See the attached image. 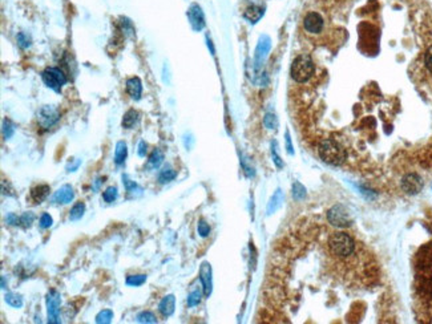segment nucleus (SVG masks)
<instances>
[{
	"label": "nucleus",
	"instance_id": "nucleus-34",
	"mask_svg": "<svg viewBox=\"0 0 432 324\" xmlns=\"http://www.w3.org/2000/svg\"><path fill=\"white\" fill-rule=\"evenodd\" d=\"M33 219H35V216L32 213H24L23 216H20V225H23L24 227H29L32 225Z\"/></svg>",
	"mask_w": 432,
	"mask_h": 324
},
{
	"label": "nucleus",
	"instance_id": "nucleus-39",
	"mask_svg": "<svg viewBox=\"0 0 432 324\" xmlns=\"http://www.w3.org/2000/svg\"><path fill=\"white\" fill-rule=\"evenodd\" d=\"M121 25H123V31L127 35H130L133 33V27H132V23H130V20H128L127 18H121Z\"/></svg>",
	"mask_w": 432,
	"mask_h": 324
},
{
	"label": "nucleus",
	"instance_id": "nucleus-5",
	"mask_svg": "<svg viewBox=\"0 0 432 324\" xmlns=\"http://www.w3.org/2000/svg\"><path fill=\"white\" fill-rule=\"evenodd\" d=\"M328 223L338 229H346L352 225L351 212L342 205L331 207L327 212Z\"/></svg>",
	"mask_w": 432,
	"mask_h": 324
},
{
	"label": "nucleus",
	"instance_id": "nucleus-44",
	"mask_svg": "<svg viewBox=\"0 0 432 324\" xmlns=\"http://www.w3.org/2000/svg\"><path fill=\"white\" fill-rule=\"evenodd\" d=\"M80 164H81V161L80 160H77L76 162H75V164H69L68 165V166H66V170H68V172H75V170L77 169V168H79V166H80Z\"/></svg>",
	"mask_w": 432,
	"mask_h": 324
},
{
	"label": "nucleus",
	"instance_id": "nucleus-2",
	"mask_svg": "<svg viewBox=\"0 0 432 324\" xmlns=\"http://www.w3.org/2000/svg\"><path fill=\"white\" fill-rule=\"evenodd\" d=\"M315 72V65H314L313 59L309 55H299L295 57V60L291 64V77L297 83H306L314 76Z\"/></svg>",
	"mask_w": 432,
	"mask_h": 324
},
{
	"label": "nucleus",
	"instance_id": "nucleus-11",
	"mask_svg": "<svg viewBox=\"0 0 432 324\" xmlns=\"http://www.w3.org/2000/svg\"><path fill=\"white\" fill-rule=\"evenodd\" d=\"M188 16H189L190 24L195 31H201L205 27V16L204 12L201 10L198 4L190 5L189 11H188Z\"/></svg>",
	"mask_w": 432,
	"mask_h": 324
},
{
	"label": "nucleus",
	"instance_id": "nucleus-30",
	"mask_svg": "<svg viewBox=\"0 0 432 324\" xmlns=\"http://www.w3.org/2000/svg\"><path fill=\"white\" fill-rule=\"evenodd\" d=\"M263 124H265V127L269 129V130H273V129H276L277 125H278V121H277V117L276 114H273V113H267L263 118Z\"/></svg>",
	"mask_w": 432,
	"mask_h": 324
},
{
	"label": "nucleus",
	"instance_id": "nucleus-42",
	"mask_svg": "<svg viewBox=\"0 0 432 324\" xmlns=\"http://www.w3.org/2000/svg\"><path fill=\"white\" fill-rule=\"evenodd\" d=\"M147 151H148L147 142L140 141V144H138V155H140V157H145Z\"/></svg>",
	"mask_w": 432,
	"mask_h": 324
},
{
	"label": "nucleus",
	"instance_id": "nucleus-46",
	"mask_svg": "<svg viewBox=\"0 0 432 324\" xmlns=\"http://www.w3.org/2000/svg\"><path fill=\"white\" fill-rule=\"evenodd\" d=\"M1 288H5V278H1Z\"/></svg>",
	"mask_w": 432,
	"mask_h": 324
},
{
	"label": "nucleus",
	"instance_id": "nucleus-23",
	"mask_svg": "<svg viewBox=\"0 0 432 324\" xmlns=\"http://www.w3.org/2000/svg\"><path fill=\"white\" fill-rule=\"evenodd\" d=\"M4 299L5 303L8 305H11V307H14V308H20V307L23 305V298H22V295H19V294L8 292V294H5Z\"/></svg>",
	"mask_w": 432,
	"mask_h": 324
},
{
	"label": "nucleus",
	"instance_id": "nucleus-29",
	"mask_svg": "<svg viewBox=\"0 0 432 324\" xmlns=\"http://www.w3.org/2000/svg\"><path fill=\"white\" fill-rule=\"evenodd\" d=\"M15 133V127L14 124L10 121V120H4L3 121V137L5 140H8L11 137L14 136Z\"/></svg>",
	"mask_w": 432,
	"mask_h": 324
},
{
	"label": "nucleus",
	"instance_id": "nucleus-38",
	"mask_svg": "<svg viewBox=\"0 0 432 324\" xmlns=\"http://www.w3.org/2000/svg\"><path fill=\"white\" fill-rule=\"evenodd\" d=\"M198 234L201 235V237H204V238L210 234V226L205 221L198 222Z\"/></svg>",
	"mask_w": 432,
	"mask_h": 324
},
{
	"label": "nucleus",
	"instance_id": "nucleus-22",
	"mask_svg": "<svg viewBox=\"0 0 432 324\" xmlns=\"http://www.w3.org/2000/svg\"><path fill=\"white\" fill-rule=\"evenodd\" d=\"M176 177H177L176 170H173L172 168H169V166H166V168H164V169L160 172V174H158V182L168 183L171 182V181H173Z\"/></svg>",
	"mask_w": 432,
	"mask_h": 324
},
{
	"label": "nucleus",
	"instance_id": "nucleus-19",
	"mask_svg": "<svg viewBox=\"0 0 432 324\" xmlns=\"http://www.w3.org/2000/svg\"><path fill=\"white\" fill-rule=\"evenodd\" d=\"M123 183L124 186H125V190L128 192V194H132V195H140L141 193H143V189L141 186H138L137 183L134 182L130 179L128 174H123Z\"/></svg>",
	"mask_w": 432,
	"mask_h": 324
},
{
	"label": "nucleus",
	"instance_id": "nucleus-35",
	"mask_svg": "<svg viewBox=\"0 0 432 324\" xmlns=\"http://www.w3.org/2000/svg\"><path fill=\"white\" fill-rule=\"evenodd\" d=\"M53 223V219L52 216L47 214V213H44L43 216H40V227L42 229H48V227H51Z\"/></svg>",
	"mask_w": 432,
	"mask_h": 324
},
{
	"label": "nucleus",
	"instance_id": "nucleus-40",
	"mask_svg": "<svg viewBox=\"0 0 432 324\" xmlns=\"http://www.w3.org/2000/svg\"><path fill=\"white\" fill-rule=\"evenodd\" d=\"M294 197L297 199L304 197V189L301 183H295L294 185Z\"/></svg>",
	"mask_w": 432,
	"mask_h": 324
},
{
	"label": "nucleus",
	"instance_id": "nucleus-31",
	"mask_svg": "<svg viewBox=\"0 0 432 324\" xmlns=\"http://www.w3.org/2000/svg\"><path fill=\"white\" fill-rule=\"evenodd\" d=\"M281 201H282V195H281V192L278 190V192L276 193V195L271 198V202L269 203V207H267V212H269V214H271L273 212H276L277 209L280 207Z\"/></svg>",
	"mask_w": 432,
	"mask_h": 324
},
{
	"label": "nucleus",
	"instance_id": "nucleus-10",
	"mask_svg": "<svg viewBox=\"0 0 432 324\" xmlns=\"http://www.w3.org/2000/svg\"><path fill=\"white\" fill-rule=\"evenodd\" d=\"M423 181L422 178L419 177L418 174H407L406 177L402 181V188L407 194H418L419 192H422L423 189Z\"/></svg>",
	"mask_w": 432,
	"mask_h": 324
},
{
	"label": "nucleus",
	"instance_id": "nucleus-14",
	"mask_svg": "<svg viewBox=\"0 0 432 324\" xmlns=\"http://www.w3.org/2000/svg\"><path fill=\"white\" fill-rule=\"evenodd\" d=\"M127 92L133 100L141 99L143 93V83L138 77H130L127 80Z\"/></svg>",
	"mask_w": 432,
	"mask_h": 324
},
{
	"label": "nucleus",
	"instance_id": "nucleus-27",
	"mask_svg": "<svg viewBox=\"0 0 432 324\" xmlns=\"http://www.w3.org/2000/svg\"><path fill=\"white\" fill-rule=\"evenodd\" d=\"M137 322L138 323H157L156 315L151 312V311H143L137 315Z\"/></svg>",
	"mask_w": 432,
	"mask_h": 324
},
{
	"label": "nucleus",
	"instance_id": "nucleus-12",
	"mask_svg": "<svg viewBox=\"0 0 432 324\" xmlns=\"http://www.w3.org/2000/svg\"><path fill=\"white\" fill-rule=\"evenodd\" d=\"M199 279L202 282L205 296H209L212 294L213 284H212V268H210V264L208 262H204L201 268H199Z\"/></svg>",
	"mask_w": 432,
	"mask_h": 324
},
{
	"label": "nucleus",
	"instance_id": "nucleus-21",
	"mask_svg": "<svg viewBox=\"0 0 432 324\" xmlns=\"http://www.w3.org/2000/svg\"><path fill=\"white\" fill-rule=\"evenodd\" d=\"M138 121V112L134 110V109H130L128 112L124 114L123 117V127L127 128V129H132Z\"/></svg>",
	"mask_w": 432,
	"mask_h": 324
},
{
	"label": "nucleus",
	"instance_id": "nucleus-20",
	"mask_svg": "<svg viewBox=\"0 0 432 324\" xmlns=\"http://www.w3.org/2000/svg\"><path fill=\"white\" fill-rule=\"evenodd\" d=\"M162 161H164V153H162L160 149H154V151L151 153V155H149L148 168H149V169H157V168L162 164Z\"/></svg>",
	"mask_w": 432,
	"mask_h": 324
},
{
	"label": "nucleus",
	"instance_id": "nucleus-17",
	"mask_svg": "<svg viewBox=\"0 0 432 324\" xmlns=\"http://www.w3.org/2000/svg\"><path fill=\"white\" fill-rule=\"evenodd\" d=\"M49 192H51L49 185L42 183V185H38L31 190V197L36 203H42L47 199V197L49 195Z\"/></svg>",
	"mask_w": 432,
	"mask_h": 324
},
{
	"label": "nucleus",
	"instance_id": "nucleus-36",
	"mask_svg": "<svg viewBox=\"0 0 432 324\" xmlns=\"http://www.w3.org/2000/svg\"><path fill=\"white\" fill-rule=\"evenodd\" d=\"M271 154H273V161H274V164H276L278 168H282V166H283V162H282L281 157L278 155V153H277V142H273V144H271Z\"/></svg>",
	"mask_w": 432,
	"mask_h": 324
},
{
	"label": "nucleus",
	"instance_id": "nucleus-7",
	"mask_svg": "<svg viewBox=\"0 0 432 324\" xmlns=\"http://www.w3.org/2000/svg\"><path fill=\"white\" fill-rule=\"evenodd\" d=\"M60 120V110L55 105H44L38 112V122L43 129L52 128Z\"/></svg>",
	"mask_w": 432,
	"mask_h": 324
},
{
	"label": "nucleus",
	"instance_id": "nucleus-16",
	"mask_svg": "<svg viewBox=\"0 0 432 324\" xmlns=\"http://www.w3.org/2000/svg\"><path fill=\"white\" fill-rule=\"evenodd\" d=\"M174 305H176V298L174 295H166L158 304V311L161 312L162 316L169 318L174 312Z\"/></svg>",
	"mask_w": 432,
	"mask_h": 324
},
{
	"label": "nucleus",
	"instance_id": "nucleus-33",
	"mask_svg": "<svg viewBox=\"0 0 432 324\" xmlns=\"http://www.w3.org/2000/svg\"><path fill=\"white\" fill-rule=\"evenodd\" d=\"M199 302H201V292L199 291H193L189 296H188V305H189V307L198 305Z\"/></svg>",
	"mask_w": 432,
	"mask_h": 324
},
{
	"label": "nucleus",
	"instance_id": "nucleus-32",
	"mask_svg": "<svg viewBox=\"0 0 432 324\" xmlns=\"http://www.w3.org/2000/svg\"><path fill=\"white\" fill-rule=\"evenodd\" d=\"M18 43H19V45L22 48H28L31 45V36L28 33L20 32L18 35Z\"/></svg>",
	"mask_w": 432,
	"mask_h": 324
},
{
	"label": "nucleus",
	"instance_id": "nucleus-13",
	"mask_svg": "<svg viewBox=\"0 0 432 324\" xmlns=\"http://www.w3.org/2000/svg\"><path fill=\"white\" fill-rule=\"evenodd\" d=\"M75 198V192H73V188L71 185H64L62 188L59 189L57 192H55L53 194V202L62 203V205H65V203H69Z\"/></svg>",
	"mask_w": 432,
	"mask_h": 324
},
{
	"label": "nucleus",
	"instance_id": "nucleus-3",
	"mask_svg": "<svg viewBox=\"0 0 432 324\" xmlns=\"http://www.w3.org/2000/svg\"><path fill=\"white\" fill-rule=\"evenodd\" d=\"M319 155L326 164L332 166H339L346 160V151L332 140H323L319 144Z\"/></svg>",
	"mask_w": 432,
	"mask_h": 324
},
{
	"label": "nucleus",
	"instance_id": "nucleus-45",
	"mask_svg": "<svg viewBox=\"0 0 432 324\" xmlns=\"http://www.w3.org/2000/svg\"><path fill=\"white\" fill-rule=\"evenodd\" d=\"M208 47L210 48V52H212V53H214L213 44H212V42H210V39H209V38H208Z\"/></svg>",
	"mask_w": 432,
	"mask_h": 324
},
{
	"label": "nucleus",
	"instance_id": "nucleus-25",
	"mask_svg": "<svg viewBox=\"0 0 432 324\" xmlns=\"http://www.w3.org/2000/svg\"><path fill=\"white\" fill-rule=\"evenodd\" d=\"M113 319V311L112 310H103L100 311L97 316H96V323L99 324H108Z\"/></svg>",
	"mask_w": 432,
	"mask_h": 324
},
{
	"label": "nucleus",
	"instance_id": "nucleus-41",
	"mask_svg": "<svg viewBox=\"0 0 432 324\" xmlns=\"http://www.w3.org/2000/svg\"><path fill=\"white\" fill-rule=\"evenodd\" d=\"M5 221H7V223H10V225L18 226V225H20V216H15V214H12V213H11V214H8V216H7Z\"/></svg>",
	"mask_w": 432,
	"mask_h": 324
},
{
	"label": "nucleus",
	"instance_id": "nucleus-4",
	"mask_svg": "<svg viewBox=\"0 0 432 324\" xmlns=\"http://www.w3.org/2000/svg\"><path fill=\"white\" fill-rule=\"evenodd\" d=\"M303 29L311 38L322 36L326 29V22L323 16L317 11H310L304 15L303 18Z\"/></svg>",
	"mask_w": 432,
	"mask_h": 324
},
{
	"label": "nucleus",
	"instance_id": "nucleus-1",
	"mask_svg": "<svg viewBox=\"0 0 432 324\" xmlns=\"http://www.w3.org/2000/svg\"><path fill=\"white\" fill-rule=\"evenodd\" d=\"M326 255L341 275H354V263L361 260L359 244L346 231H335L327 238Z\"/></svg>",
	"mask_w": 432,
	"mask_h": 324
},
{
	"label": "nucleus",
	"instance_id": "nucleus-24",
	"mask_svg": "<svg viewBox=\"0 0 432 324\" xmlns=\"http://www.w3.org/2000/svg\"><path fill=\"white\" fill-rule=\"evenodd\" d=\"M86 213V205L83 202H77L75 206L71 209V213H69V219L71 221H79L83 218Z\"/></svg>",
	"mask_w": 432,
	"mask_h": 324
},
{
	"label": "nucleus",
	"instance_id": "nucleus-9",
	"mask_svg": "<svg viewBox=\"0 0 432 324\" xmlns=\"http://www.w3.org/2000/svg\"><path fill=\"white\" fill-rule=\"evenodd\" d=\"M271 49V40L267 35H262L259 40H258V44H257L256 48V55H254V71L258 73L261 71L262 64L263 61L269 55V52Z\"/></svg>",
	"mask_w": 432,
	"mask_h": 324
},
{
	"label": "nucleus",
	"instance_id": "nucleus-37",
	"mask_svg": "<svg viewBox=\"0 0 432 324\" xmlns=\"http://www.w3.org/2000/svg\"><path fill=\"white\" fill-rule=\"evenodd\" d=\"M424 64H426V68L428 71L432 73V45L427 48L426 51V55H424Z\"/></svg>",
	"mask_w": 432,
	"mask_h": 324
},
{
	"label": "nucleus",
	"instance_id": "nucleus-28",
	"mask_svg": "<svg viewBox=\"0 0 432 324\" xmlns=\"http://www.w3.org/2000/svg\"><path fill=\"white\" fill-rule=\"evenodd\" d=\"M119 195V192H117V188H114V186H109V188L107 189L104 193H103V199H104L105 202H113L116 201V198Z\"/></svg>",
	"mask_w": 432,
	"mask_h": 324
},
{
	"label": "nucleus",
	"instance_id": "nucleus-8",
	"mask_svg": "<svg viewBox=\"0 0 432 324\" xmlns=\"http://www.w3.org/2000/svg\"><path fill=\"white\" fill-rule=\"evenodd\" d=\"M60 304L62 296L56 290H51L47 295L48 323H60Z\"/></svg>",
	"mask_w": 432,
	"mask_h": 324
},
{
	"label": "nucleus",
	"instance_id": "nucleus-15",
	"mask_svg": "<svg viewBox=\"0 0 432 324\" xmlns=\"http://www.w3.org/2000/svg\"><path fill=\"white\" fill-rule=\"evenodd\" d=\"M265 15V8L261 7V5H249L245 12H243V18L246 20H249L250 23L256 24L257 22H259L262 19V16Z\"/></svg>",
	"mask_w": 432,
	"mask_h": 324
},
{
	"label": "nucleus",
	"instance_id": "nucleus-18",
	"mask_svg": "<svg viewBox=\"0 0 432 324\" xmlns=\"http://www.w3.org/2000/svg\"><path fill=\"white\" fill-rule=\"evenodd\" d=\"M127 155H128L127 144L124 141H119L116 144V151H114V162H116V165H123L127 160Z\"/></svg>",
	"mask_w": 432,
	"mask_h": 324
},
{
	"label": "nucleus",
	"instance_id": "nucleus-26",
	"mask_svg": "<svg viewBox=\"0 0 432 324\" xmlns=\"http://www.w3.org/2000/svg\"><path fill=\"white\" fill-rule=\"evenodd\" d=\"M147 281V275H144V274H138V275H129L127 278V284L130 287H138L144 284Z\"/></svg>",
	"mask_w": 432,
	"mask_h": 324
},
{
	"label": "nucleus",
	"instance_id": "nucleus-43",
	"mask_svg": "<svg viewBox=\"0 0 432 324\" xmlns=\"http://www.w3.org/2000/svg\"><path fill=\"white\" fill-rule=\"evenodd\" d=\"M285 138H286V148H287V151H289L290 154H293V145H291V138H290L289 132H286Z\"/></svg>",
	"mask_w": 432,
	"mask_h": 324
},
{
	"label": "nucleus",
	"instance_id": "nucleus-6",
	"mask_svg": "<svg viewBox=\"0 0 432 324\" xmlns=\"http://www.w3.org/2000/svg\"><path fill=\"white\" fill-rule=\"evenodd\" d=\"M42 79H43L44 84L47 85L48 88L55 90V92H60L63 85H65L66 83V77L63 73V71H60L59 68H53V66L52 68H47L42 73Z\"/></svg>",
	"mask_w": 432,
	"mask_h": 324
}]
</instances>
